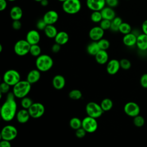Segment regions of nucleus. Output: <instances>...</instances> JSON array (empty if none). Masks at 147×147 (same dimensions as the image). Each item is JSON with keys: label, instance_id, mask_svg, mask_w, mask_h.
<instances>
[{"label": "nucleus", "instance_id": "nucleus-25", "mask_svg": "<svg viewBox=\"0 0 147 147\" xmlns=\"http://www.w3.org/2000/svg\"><path fill=\"white\" fill-rule=\"evenodd\" d=\"M95 59L98 64L103 65L109 61V55L106 51L100 49L95 56Z\"/></svg>", "mask_w": 147, "mask_h": 147}, {"label": "nucleus", "instance_id": "nucleus-33", "mask_svg": "<svg viewBox=\"0 0 147 147\" xmlns=\"http://www.w3.org/2000/svg\"><path fill=\"white\" fill-rule=\"evenodd\" d=\"M68 96L72 100H79L82 97V92L78 89H74L70 91L68 93Z\"/></svg>", "mask_w": 147, "mask_h": 147}, {"label": "nucleus", "instance_id": "nucleus-20", "mask_svg": "<svg viewBox=\"0 0 147 147\" xmlns=\"http://www.w3.org/2000/svg\"><path fill=\"white\" fill-rule=\"evenodd\" d=\"M41 78V72L37 69H34L29 72L26 76V80L31 84L37 83Z\"/></svg>", "mask_w": 147, "mask_h": 147}, {"label": "nucleus", "instance_id": "nucleus-39", "mask_svg": "<svg viewBox=\"0 0 147 147\" xmlns=\"http://www.w3.org/2000/svg\"><path fill=\"white\" fill-rule=\"evenodd\" d=\"M99 26L104 30L110 29L111 21L106 19H102V21L99 22Z\"/></svg>", "mask_w": 147, "mask_h": 147}, {"label": "nucleus", "instance_id": "nucleus-54", "mask_svg": "<svg viewBox=\"0 0 147 147\" xmlns=\"http://www.w3.org/2000/svg\"><path fill=\"white\" fill-rule=\"evenodd\" d=\"M7 1H9V2H14V1H16V0H7Z\"/></svg>", "mask_w": 147, "mask_h": 147}, {"label": "nucleus", "instance_id": "nucleus-15", "mask_svg": "<svg viewBox=\"0 0 147 147\" xmlns=\"http://www.w3.org/2000/svg\"><path fill=\"white\" fill-rule=\"evenodd\" d=\"M41 39L39 32L35 29L29 30L26 35V40L32 45L38 44Z\"/></svg>", "mask_w": 147, "mask_h": 147}, {"label": "nucleus", "instance_id": "nucleus-36", "mask_svg": "<svg viewBox=\"0 0 147 147\" xmlns=\"http://www.w3.org/2000/svg\"><path fill=\"white\" fill-rule=\"evenodd\" d=\"M97 42H98V44L99 45L100 49L102 50L106 51L110 47V43L109 41L106 38H102L100 40H99V41H98Z\"/></svg>", "mask_w": 147, "mask_h": 147}, {"label": "nucleus", "instance_id": "nucleus-12", "mask_svg": "<svg viewBox=\"0 0 147 147\" xmlns=\"http://www.w3.org/2000/svg\"><path fill=\"white\" fill-rule=\"evenodd\" d=\"M106 5V0H86L87 7L92 11H101Z\"/></svg>", "mask_w": 147, "mask_h": 147}, {"label": "nucleus", "instance_id": "nucleus-13", "mask_svg": "<svg viewBox=\"0 0 147 147\" xmlns=\"http://www.w3.org/2000/svg\"><path fill=\"white\" fill-rule=\"evenodd\" d=\"M105 34V30L99 26L92 27L89 31L88 36L90 38L94 41H98L103 38Z\"/></svg>", "mask_w": 147, "mask_h": 147}, {"label": "nucleus", "instance_id": "nucleus-29", "mask_svg": "<svg viewBox=\"0 0 147 147\" xmlns=\"http://www.w3.org/2000/svg\"><path fill=\"white\" fill-rule=\"evenodd\" d=\"M123 22L121 18L119 17H115L113 20L111 21L110 29L114 32H117L119 30V27Z\"/></svg>", "mask_w": 147, "mask_h": 147}, {"label": "nucleus", "instance_id": "nucleus-6", "mask_svg": "<svg viewBox=\"0 0 147 147\" xmlns=\"http://www.w3.org/2000/svg\"><path fill=\"white\" fill-rule=\"evenodd\" d=\"M21 80L20 73L15 69H9L3 75V81L10 86H14Z\"/></svg>", "mask_w": 147, "mask_h": 147}, {"label": "nucleus", "instance_id": "nucleus-52", "mask_svg": "<svg viewBox=\"0 0 147 147\" xmlns=\"http://www.w3.org/2000/svg\"><path fill=\"white\" fill-rule=\"evenodd\" d=\"M57 1H59V2H62V3H63V2H64V1H65L66 0H57Z\"/></svg>", "mask_w": 147, "mask_h": 147}, {"label": "nucleus", "instance_id": "nucleus-21", "mask_svg": "<svg viewBox=\"0 0 147 147\" xmlns=\"http://www.w3.org/2000/svg\"><path fill=\"white\" fill-rule=\"evenodd\" d=\"M69 34L65 31L58 32L56 37H55V42L60 45H63L68 42L69 41Z\"/></svg>", "mask_w": 147, "mask_h": 147}, {"label": "nucleus", "instance_id": "nucleus-41", "mask_svg": "<svg viewBox=\"0 0 147 147\" xmlns=\"http://www.w3.org/2000/svg\"><path fill=\"white\" fill-rule=\"evenodd\" d=\"M47 24L45 23V22L44 21V20L42 18L39 20L36 24V27L37 29L40 30H44L45 29V28H46Z\"/></svg>", "mask_w": 147, "mask_h": 147}, {"label": "nucleus", "instance_id": "nucleus-44", "mask_svg": "<svg viewBox=\"0 0 147 147\" xmlns=\"http://www.w3.org/2000/svg\"><path fill=\"white\" fill-rule=\"evenodd\" d=\"M119 0H106V5L112 8L117 6Z\"/></svg>", "mask_w": 147, "mask_h": 147}, {"label": "nucleus", "instance_id": "nucleus-51", "mask_svg": "<svg viewBox=\"0 0 147 147\" xmlns=\"http://www.w3.org/2000/svg\"><path fill=\"white\" fill-rule=\"evenodd\" d=\"M2 51V45L0 44V52Z\"/></svg>", "mask_w": 147, "mask_h": 147}, {"label": "nucleus", "instance_id": "nucleus-23", "mask_svg": "<svg viewBox=\"0 0 147 147\" xmlns=\"http://www.w3.org/2000/svg\"><path fill=\"white\" fill-rule=\"evenodd\" d=\"M136 46L141 51L147 50V35L144 33L137 36Z\"/></svg>", "mask_w": 147, "mask_h": 147}, {"label": "nucleus", "instance_id": "nucleus-9", "mask_svg": "<svg viewBox=\"0 0 147 147\" xmlns=\"http://www.w3.org/2000/svg\"><path fill=\"white\" fill-rule=\"evenodd\" d=\"M98 122L96 118L87 116L82 120V127L87 133H92L95 132L98 129Z\"/></svg>", "mask_w": 147, "mask_h": 147}, {"label": "nucleus", "instance_id": "nucleus-53", "mask_svg": "<svg viewBox=\"0 0 147 147\" xmlns=\"http://www.w3.org/2000/svg\"><path fill=\"white\" fill-rule=\"evenodd\" d=\"M34 1H35L36 2H40L42 0H34Z\"/></svg>", "mask_w": 147, "mask_h": 147}, {"label": "nucleus", "instance_id": "nucleus-3", "mask_svg": "<svg viewBox=\"0 0 147 147\" xmlns=\"http://www.w3.org/2000/svg\"><path fill=\"white\" fill-rule=\"evenodd\" d=\"M31 90V84L26 80H20L13 86V93L16 98L22 99L29 94Z\"/></svg>", "mask_w": 147, "mask_h": 147}, {"label": "nucleus", "instance_id": "nucleus-38", "mask_svg": "<svg viewBox=\"0 0 147 147\" xmlns=\"http://www.w3.org/2000/svg\"><path fill=\"white\" fill-rule=\"evenodd\" d=\"M120 67L121 68L125 70H127L130 68L131 66V62L127 59H122L119 61Z\"/></svg>", "mask_w": 147, "mask_h": 147}, {"label": "nucleus", "instance_id": "nucleus-47", "mask_svg": "<svg viewBox=\"0 0 147 147\" xmlns=\"http://www.w3.org/2000/svg\"><path fill=\"white\" fill-rule=\"evenodd\" d=\"M0 147H11L10 141L1 140L0 142Z\"/></svg>", "mask_w": 147, "mask_h": 147}, {"label": "nucleus", "instance_id": "nucleus-35", "mask_svg": "<svg viewBox=\"0 0 147 147\" xmlns=\"http://www.w3.org/2000/svg\"><path fill=\"white\" fill-rule=\"evenodd\" d=\"M33 102L32 100V99L27 96H25L22 98L21 100V105L23 109H27V110H28L30 108V107L33 105Z\"/></svg>", "mask_w": 147, "mask_h": 147}, {"label": "nucleus", "instance_id": "nucleus-14", "mask_svg": "<svg viewBox=\"0 0 147 147\" xmlns=\"http://www.w3.org/2000/svg\"><path fill=\"white\" fill-rule=\"evenodd\" d=\"M42 19L47 25H54L59 19V14L53 10L47 11L43 16Z\"/></svg>", "mask_w": 147, "mask_h": 147}, {"label": "nucleus", "instance_id": "nucleus-22", "mask_svg": "<svg viewBox=\"0 0 147 147\" xmlns=\"http://www.w3.org/2000/svg\"><path fill=\"white\" fill-rule=\"evenodd\" d=\"M100 13H101L103 19H106V20L111 21L116 17L115 11L113 9V8L109 7L107 6H105L100 11Z\"/></svg>", "mask_w": 147, "mask_h": 147}, {"label": "nucleus", "instance_id": "nucleus-26", "mask_svg": "<svg viewBox=\"0 0 147 147\" xmlns=\"http://www.w3.org/2000/svg\"><path fill=\"white\" fill-rule=\"evenodd\" d=\"M44 32L48 38H55L58 33V31L54 25H47L44 30Z\"/></svg>", "mask_w": 147, "mask_h": 147}, {"label": "nucleus", "instance_id": "nucleus-40", "mask_svg": "<svg viewBox=\"0 0 147 147\" xmlns=\"http://www.w3.org/2000/svg\"><path fill=\"white\" fill-rule=\"evenodd\" d=\"M10 86H9L6 83L3 82L2 83H1L0 85V93H2V94L8 93L10 90Z\"/></svg>", "mask_w": 147, "mask_h": 147}, {"label": "nucleus", "instance_id": "nucleus-31", "mask_svg": "<svg viewBox=\"0 0 147 147\" xmlns=\"http://www.w3.org/2000/svg\"><path fill=\"white\" fill-rule=\"evenodd\" d=\"M29 53L34 56L37 57L41 54V47L38 45V44H34V45H32L30 48V51H29Z\"/></svg>", "mask_w": 147, "mask_h": 147}, {"label": "nucleus", "instance_id": "nucleus-8", "mask_svg": "<svg viewBox=\"0 0 147 147\" xmlns=\"http://www.w3.org/2000/svg\"><path fill=\"white\" fill-rule=\"evenodd\" d=\"M17 134V128L13 125H7L2 128L1 132V140L11 141L16 138Z\"/></svg>", "mask_w": 147, "mask_h": 147}, {"label": "nucleus", "instance_id": "nucleus-24", "mask_svg": "<svg viewBox=\"0 0 147 147\" xmlns=\"http://www.w3.org/2000/svg\"><path fill=\"white\" fill-rule=\"evenodd\" d=\"M9 14L13 21L20 20L23 16V11L20 6H14L11 8Z\"/></svg>", "mask_w": 147, "mask_h": 147}, {"label": "nucleus", "instance_id": "nucleus-43", "mask_svg": "<svg viewBox=\"0 0 147 147\" xmlns=\"http://www.w3.org/2000/svg\"><path fill=\"white\" fill-rule=\"evenodd\" d=\"M140 84L142 87L147 88V74H144L141 76Z\"/></svg>", "mask_w": 147, "mask_h": 147}, {"label": "nucleus", "instance_id": "nucleus-19", "mask_svg": "<svg viewBox=\"0 0 147 147\" xmlns=\"http://www.w3.org/2000/svg\"><path fill=\"white\" fill-rule=\"evenodd\" d=\"M53 87L56 90L63 89L65 85V79L63 75H56L52 79Z\"/></svg>", "mask_w": 147, "mask_h": 147}, {"label": "nucleus", "instance_id": "nucleus-32", "mask_svg": "<svg viewBox=\"0 0 147 147\" xmlns=\"http://www.w3.org/2000/svg\"><path fill=\"white\" fill-rule=\"evenodd\" d=\"M120 33L123 34H126L129 33H131V27L130 25L127 22H123L119 27V30Z\"/></svg>", "mask_w": 147, "mask_h": 147}, {"label": "nucleus", "instance_id": "nucleus-4", "mask_svg": "<svg viewBox=\"0 0 147 147\" xmlns=\"http://www.w3.org/2000/svg\"><path fill=\"white\" fill-rule=\"evenodd\" d=\"M82 7L80 0H66L62 3L63 10L68 14H75Z\"/></svg>", "mask_w": 147, "mask_h": 147}, {"label": "nucleus", "instance_id": "nucleus-42", "mask_svg": "<svg viewBox=\"0 0 147 147\" xmlns=\"http://www.w3.org/2000/svg\"><path fill=\"white\" fill-rule=\"evenodd\" d=\"M86 133L87 132L82 127L75 130V135L79 138H83L86 136Z\"/></svg>", "mask_w": 147, "mask_h": 147}, {"label": "nucleus", "instance_id": "nucleus-45", "mask_svg": "<svg viewBox=\"0 0 147 147\" xmlns=\"http://www.w3.org/2000/svg\"><path fill=\"white\" fill-rule=\"evenodd\" d=\"M11 26H12L13 29H14V30H18L21 28L22 24H21L20 20H14V21H13Z\"/></svg>", "mask_w": 147, "mask_h": 147}, {"label": "nucleus", "instance_id": "nucleus-37", "mask_svg": "<svg viewBox=\"0 0 147 147\" xmlns=\"http://www.w3.org/2000/svg\"><path fill=\"white\" fill-rule=\"evenodd\" d=\"M133 123L136 126L138 127H142L145 123V119L142 116L138 115L134 117Z\"/></svg>", "mask_w": 147, "mask_h": 147}, {"label": "nucleus", "instance_id": "nucleus-7", "mask_svg": "<svg viewBox=\"0 0 147 147\" xmlns=\"http://www.w3.org/2000/svg\"><path fill=\"white\" fill-rule=\"evenodd\" d=\"M31 45L26 40H19L14 45V51L19 56H24L29 53Z\"/></svg>", "mask_w": 147, "mask_h": 147}, {"label": "nucleus", "instance_id": "nucleus-48", "mask_svg": "<svg viewBox=\"0 0 147 147\" xmlns=\"http://www.w3.org/2000/svg\"><path fill=\"white\" fill-rule=\"evenodd\" d=\"M7 7V0H0V11H4Z\"/></svg>", "mask_w": 147, "mask_h": 147}, {"label": "nucleus", "instance_id": "nucleus-49", "mask_svg": "<svg viewBox=\"0 0 147 147\" xmlns=\"http://www.w3.org/2000/svg\"><path fill=\"white\" fill-rule=\"evenodd\" d=\"M142 31L143 33L147 35V20H145L142 24Z\"/></svg>", "mask_w": 147, "mask_h": 147}, {"label": "nucleus", "instance_id": "nucleus-18", "mask_svg": "<svg viewBox=\"0 0 147 147\" xmlns=\"http://www.w3.org/2000/svg\"><path fill=\"white\" fill-rule=\"evenodd\" d=\"M137 38V36H136L134 33L131 32L124 35L122 38V41L125 45L131 47L136 45Z\"/></svg>", "mask_w": 147, "mask_h": 147}, {"label": "nucleus", "instance_id": "nucleus-27", "mask_svg": "<svg viewBox=\"0 0 147 147\" xmlns=\"http://www.w3.org/2000/svg\"><path fill=\"white\" fill-rule=\"evenodd\" d=\"M100 50L97 41H92L87 47V53L92 56H95L96 53Z\"/></svg>", "mask_w": 147, "mask_h": 147}, {"label": "nucleus", "instance_id": "nucleus-16", "mask_svg": "<svg viewBox=\"0 0 147 147\" xmlns=\"http://www.w3.org/2000/svg\"><path fill=\"white\" fill-rule=\"evenodd\" d=\"M120 63L119 61L117 59H111L107 63L106 71L110 75H115L119 70Z\"/></svg>", "mask_w": 147, "mask_h": 147}, {"label": "nucleus", "instance_id": "nucleus-34", "mask_svg": "<svg viewBox=\"0 0 147 147\" xmlns=\"http://www.w3.org/2000/svg\"><path fill=\"white\" fill-rule=\"evenodd\" d=\"M90 19L94 23H99L103 19L100 11H93L91 14Z\"/></svg>", "mask_w": 147, "mask_h": 147}, {"label": "nucleus", "instance_id": "nucleus-10", "mask_svg": "<svg viewBox=\"0 0 147 147\" xmlns=\"http://www.w3.org/2000/svg\"><path fill=\"white\" fill-rule=\"evenodd\" d=\"M45 107L39 102L33 103V105L28 109L30 115L33 118H39L41 117L45 113Z\"/></svg>", "mask_w": 147, "mask_h": 147}, {"label": "nucleus", "instance_id": "nucleus-46", "mask_svg": "<svg viewBox=\"0 0 147 147\" xmlns=\"http://www.w3.org/2000/svg\"><path fill=\"white\" fill-rule=\"evenodd\" d=\"M61 46L60 45H59V44H57V43H55L54 44L52 45V48H51V50H52V52L56 53H58L60 51V49H61Z\"/></svg>", "mask_w": 147, "mask_h": 147}, {"label": "nucleus", "instance_id": "nucleus-30", "mask_svg": "<svg viewBox=\"0 0 147 147\" xmlns=\"http://www.w3.org/2000/svg\"><path fill=\"white\" fill-rule=\"evenodd\" d=\"M69 123L70 127L72 129H74L76 130L82 127V121H81L78 117H73L70 119Z\"/></svg>", "mask_w": 147, "mask_h": 147}, {"label": "nucleus", "instance_id": "nucleus-28", "mask_svg": "<svg viewBox=\"0 0 147 147\" xmlns=\"http://www.w3.org/2000/svg\"><path fill=\"white\" fill-rule=\"evenodd\" d=\"M100 105L104 112L108 111L112 109L113 103L110 98H105L101 101Z\"/></svg>", "mask_w": 147, "mask_h": 147}, {"label": "nucleus", "instance_id": "nucleus-1", "mask_svg": "<svg viewBox=\"0 0 147 147\" xmlns=\"http://www.w3.org/2000/svg\"><path fill=\"white\" fill-rule=\"evenodd\" d=\"M15 98L13 92H8L5 101L1 106V116L5 121H10L16 115L17 105Z\"/></svg>", "mask_w": 147, "mask_h": 147}, {"label": "nucleus", "instance_id": "nucleus-2", "mask_svg": "<svg viewBox=\"0 0 147 147\" xmlns=\"http://www.w3.org/2000/svg\"><path fill=\"white\" fill-rule=\"evenodd\" d=\"M53 65L52 58L48 55L41 54L36 58V66L40 72H47L51 69Z\"/></svg>", "mask_w": 147, "mask_h": 147}, {"label": "nucleus", "instance_id": "nucleus-11", "mask_svg": "<svg viewBox=\"0 0 147 147\" xmlns=\"http://www.w3.org/2000/svg\"><path fill=\"white\" fill-rule=\"evenodd\" d=\"M123 110L126 114L133 118L139 115L140 112V107L139 105L134 102H129L126 103L124 106Z\"/></svg>", "mask_w": 147, "mask_h": 147}, {"label": "nucleus", "instance_id": "nucleus-50", "mask_svg": "<svg viewBox=\"0 0 147 147\" xmlns=\"http://www.w3.org/2000/svg\"><path fill=\"white\" fill-rule=\"evenodd\" d=\"M40 3L41 6L45 7V6H48V5L49 3V1H48V0H42Z\"/></svg>", "mask_w": 147, "mask_h": 147}, {"label": "nucleus", "instance_id": "nucleus-17", "mask_svg": "<svg viewBox=\"0 0 147 147\" xmlns=\"http://www.w3.org/2000/svg\"><path fill=\"white\" fill-rule=\"evenodd\" d=\"M16 117L17 121L20 123H26L29 121L30 117H31L28 110L23 108L17 112Z\"/></svg>", "mask_w": 147, "mask_h": 147}, {"label": "nucleus", "instance_id": "nucleus-5", "mask_svg": "<svg viewBox=\"0 0 147 147\" xmlns=\"http://www.w3.org/2000/svg\"><path fill=\"white\" fill-rule=\"evenodd\" d=\"M86 112L88 116L96 119L101 117L104 113L100 105L95 102H90L86 105Z\"/></svg>", "mask_w": 147, "mask_h": 147}]
</instances>
